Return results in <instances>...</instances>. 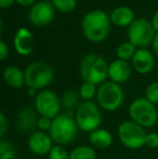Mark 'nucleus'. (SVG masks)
<instances>
[{"mask_svg": "<svg viewBox=\"0 0 158 159\" xmlns=\"http://www.w3.org/2000/svg\"><path fill=\"white\" fill-rule=\"evenodd\" d=\"M89 141L94 148L106 149L113 144V135L106 129H97L89 133Z\"/></svg>", "mask_w": 158, "mask_h": 159, "instance_id": "obj_18", "label": "nucleus"}, {"mask_svg": "<svg viewBox=\"0 0 158 159\" xmlns=\"http://www.w3.org/2000/svg\"><path fill=\"white\" fill-rule=\"evenodd\" d=\"M52 121H53V119H51V118L40 116L38 118V122H37V128H38L40 131L49 132L51 129V126H52Z\"/></svg>", "mask_w": 158, "mask_h": 159, "instance_id": "obj_28", "label": "nucleus"}, {"mask_svg": "<svg viewBox=\"0 0 158 159\" xmlns=\"http://www.w3.org/2000/svg\"><path fill=\"white\" fill-rule=\"evenodd\" d=\"M74 118L79 129L89 133L99 129L102 122L100 107L92 101L82 102L75 111Z\"/></svg>", "mask_w": 158, "mask_h": 159, "instance_id": "obj_5", "label": "nucleus"}, {"mask_svg": "<svg viewBox=\"0 0 158 159\" xmlns=\"http://www.w3.org/2000/svg\"><path fill=\"white\" fill-rule=\"evenodd\" d=\"M52 4L56 10L67 13L75 10L77 6L76 0H52Z\"/></svg>", "mask_w": 158, "mask_h": 159, "instance_id": "obj_25", "label": "nucleus"}, {"mask_svg": "<svg viewBox=\"0 0 158 159\" xmlns=\"http://www.w3.org/2000/svg\"><path fill=\"white\" fill-rule=\"evenodd\" d=\"M14 1H16V0H0V7L2 9L9 8L14 3Z\"/></svg>", "mask_w": 158, "mask_h": 159, "instance_id": "obj_32", "label": "nucleus"}, {"mask_svg": "<svg viewBox=\"0 0 158 159\" xmlns=\"http://www.w3.org/2000/svg\"><path fill=\"white\" fill-rule=\"evenodd\" d=\"M70 159H97L94 147L89 145H79L72 149Z\"/></svg>", "mask_w": 158, "mask_h": 159, "instance_id": "obj_21", "label": "nucleus"}, {"mask_svg": "<svg viewBox=\"0 0 158 159\" xmlns=\"http://www.w3.org/2000/svg\"><path fill=\"white\" fill-rule=\"evenodd\" d=\"M16 154V148L10 141L3 139L0 141V159H15Z\"/></svg>", "mask_w": 158, "mask_h": 159, "instance_id": "obj_23", "label": "nucleus"}, {"mask_svg": "<svg viewBox=\"0 0 158 159\" xmlns=\"http://www.w3.org/2000/svg\"><path fill=\"white\" fill-rule=\"evenodd\" d=\"M54 7L52 2L40 1L32 7L29 11V21L35 26H47L54 19Z\"/></svg>", "mask_w": 158, "mask_h": 159, "instance_id": "obj_11", "label": "nucleus"}, {"mask_svg": "<svg viewBox=\"0 0 158 159\" xmlns=\"http://www.w3.org/2000/svg\"><path fill=\"white\" fill-rule=\"evenodd\" d=\"M49 159H70V154L67 153L63 145H55L48 154Z\"/></svg>", "mask_w": 158, "mask_h": 159, "instance_id": "obj_27", "label": "nucleus"}, {"mask_svg": "<svg viewBox=\"0 0 158 159\" xmlns=\"http://www.w3.org/2000/svg\"><path fill=\"white\" fill-rule=\"evenodd\" d=\"M155 36L156 34L152 22H148L145 19L134 20L128 28L129 41L135 47H140L142 49L153 43Z\"/></svg>", "mask_w": 158, "mask_h": 159, "instance_id": "obj_9", "label": "nucleus"}, {"mask_svg": "<svg viewBox=\"0 0 158 159\" xmlns=\"http://www.w3.org/2000/svg\"><path fill=\"white\" fill-rule=\"evenodd\" d=\"M62 102L60 96L51 90H41L35 98V109L40 116L54 119L60 115Z\"/></svg>", "mask_w": 158, "mask_h": 159, "instance_id": "obj_10", "label": "nucleus"}, {"mask_svg": "<svg viewBox=\"0 0 158 159\" xmlns=\"http://www.w3.org/2000/svg\"><path fill=\"white\" fill-rule=\"evenodd\" d=\"M145 146L150 148H158V133L156 132H150L146 135Z\"/></svg>", "mask_w": 158, "mask_h": 159, "instance_id": "obj_29", "label": "nucleus"}, {"mask_svg": "<svg viewBox=\"0 0 158 159\" xmlns=\"http://www.w3.org/2000/svg\"><path fill=\"white\" fill-rule=\"evenodd\" d=\"M3 79L8 86L12 88H22L25 84V74L17 66H8L3 70Z\"/></svg>", "mask_w": 158, "mask_h": 159, "instance_id": "obj_19", "label": "nucleus"}, {"mask_svg": "<svg viewBox=\"0 0 158 159\" xmlns=\"http://www.w3.org/2000/svg\"><path fill=\"white\" fill-rule=\"evenodd\" d=\"M97 100L99 106L106 111H115L122 105L124 94L119 84L105 81L97 89Z\"/></svg>", "mask_w": 158, "mask_h": 159, "instance_id": "obj_7", "label": "nucleus"}, {"mask_svg": "<svg viewBox=\"0 0 158 159\" xmlns=\"http://www.w3.org/2000/svg\"><path fill=\"white\" fill-rule=\"evenodd\" d=\"M25 84L28 88L35 90H41L50 86L54 78V71L52 67L44 62H35L26 67Z\"/></svg>", "mask_w": 158, "mask_h": 159, "instance_id": "obj_6", "label": "nucleus"}, {"mask_svg": "<svg viewBox=\"0 0 158 159\" xmlns=\"http://www.w3.org/2000/svg\"><path fill=\"white\" fill-rule=\"evenodd\" d=\"M152 25H153V27H154L155 32H158V11H156V12H155V14L153 15Z\"/></svg>", "mask_w": 158, "mask_h": 159, "instance_id": "obj_33", "label": "nucleus"}, {"mask_svg": "<svg viewBox=\"0 0 158 159\" xmlns=\"http://www.w3.org/2000/svg\"><path fill=\"white\" fill-rule=\"evenodd\" d=\"M135 52H137L135 46L133 43H131L130 41H126V42L120 43L116 51L118 59L122 60V61H128V60H130V59L132 60Z\"/></svg>", "mask_w": 158, "mask_h": 159, "instance_id": "obj_22", "label": "nucleus"}, {"mask_svg": "<svg viewBox=\"0 0 158 159\" xmlns=\"http://www.w3.org/2000/svg\"><path fill=\"white\" fill-rule=\"evenodd\" d=\"M118 139L121 144L129 149H139L145 145L147 133L143 128L132 120L121 122L117 130Z\"/></svg>", "mask_w": 158, "mask_h": 159, "instance_id": "obj_8", "label": "nucleus"}, {"mask_svg": "<svg viewBox=\"0 0 158 159\" xmlns=\"http://www.w3.org/2000/svg\"><path fill=\"white\" fill-rule=\"evenodd\" d=\"M131 76V67L127 61L115 60L108 65V77L116 84L126 82Z\"/></svg>", "mask_w": 158, "mask_h": 159, "instance_id": "obj_16", "label": "nucleus"}, {"mask_svg": "<svg viewBox=\"0 0 158 159\" xmlns=\"http://www.w3.org/2000/svg\"><path fill=\"white\" fill-rule=\"evenodd\" d=\"M80 94L78 92H76L75 90H67L64 92V94L62 95L61 102H62V107L65 108L68 111L67 114L73 116V111H76V109L78 108L80 103Z\"/></svg>", "mask_w": 158, "mask_h": 159, "instance_id": "obj_20", "label": "nucleus"}, {"mask_svg": "<svg viewBox=\"0 0 158 159\" xmlns=\"http://www.w3.org/2000/svg\"><path fill=\"white\" fill-rule=\"evenodd\" d=\"M8 54H9L8 46H7L3 40H1V41H0V59L3 61V60H6V57H8Z\"/></svg>", "mask_w": 158, "mask_h": 159, "instance_id": "obj_31", "label": "nucleus"}, {"mask_svg": "<svg viewBox=\"0 0 158 159\" xmlns=\"http://www.w3.org/2000/svg\"><path fill=\"white\" fill-rule=\"evenodd\" d=\"M110 19L114 25L126 27V26H130L134 21V13L129 7L122 6L116 8L111 13Z\"/></svg>", "mask_w": 158, "mask_h": 159, "instance_id": "obj_17", "label": "nucleus"}, {"mask_svg": "<svg viewBox=\"0 0 158 159\" xmlns=\"http://www.w3.org/2000/svg\"><path fill=\"white\" fill-rule=\"evenodd\" d=\"M78 129L74 116L70 114H60L53 119L49 134L57 145H67L75 141Z\"/></svg>", "mask_w": 158, "mask_h": 159, "instance_id": "obj_3", "label": "nucleus"}, {"mask_svg": "<svg viewBox=\"0 0 158 159\" xmlns=\"http://www.w3.org/2000/svg\"><path fill=\"white\" fill-rule=\"evenodd\" d=\"M145 98L154 105L158 104V82H152L145 89Z\"/></svg>", "mask_w": 158, "mask_h": 159, "instance_id": "obj_26", "label": "nucleus"}, {"mask_svg": "<svg viewBox=\"0 0 158 159\" xmlns=\"http://www.w3.org/2000/svg\"><path fill=\"white\" fill-rule=\"evenodd\" d=\"M80 74L84 81L102 84L108 77V65L101 55L90 53L81 60Z\"/></svg>", "mask_w": 158, "mask_h": 159, "instance_id": "obj_2", "label": "nucleus"}, {"mask_svg": "<svg viewBox=\"0 0 158 159\" xmlns=\"http://www.w3.org/2000/svg\"><path fill=\"white\" fill-rule=\"evenodd\" d=\"M97 93V90L95 88V84H91V82H86L81 84L79 89V94L80 98L84 101H91Z\"/></svg>", "mask_w": 158, "mask_h": 159, "instance_id": "obj_24", "label": "nucleus"}, {"mask_svg": "<svg viewBox=\"0 0 158 159\" xmlns=\"http://www.w3.org/2000/svg\"><path fill=\"white\" fill-rule=\"evenodd\" d=\"M131 120L143 128H152L158 121V111L153 103L145 98H138L129 106Z\"/></svg>", "mask_w": 158, "mask_h": 159, "instance_id": "obj_4", "label": "nucleus"}, {"mask_svg": "<svg viewBox=\"0 0 158 159\" xmlns=\"http://www.w3.org/2000/svg\"><path fill=\"white\" fill-rule=\"evenodd\" d=\"M9 128V122L8 119H7L6 115L3 113L0 114V136L3 138V135L6 134L7 130Z\"/></svg>", "mask_w": 158, "mask_h": 159, "instance_id": "obj_30", "label": "nucleus"}, {"mask_svg": "<svg viewBox=\"0 0 158 159\" xmlns=\"http://www.w3.org/2000/svg\"><path fill=\"white\" fill-rule=\"evenodd\" d=\"M53 140L47 132L43 131H34L28 138V148L33 154L37 156H43L50 153L52 149Z\"/></svg>", "mask_w": 158, "mask_h": 159, "instance_id": "obj_12", "label": "nucleus"}, {"mask_svg": "<svg viewBox=\"0 0 158 159\" xmlns=\"http://www.w3.org/2000/svg\"><path fill=\"white\" fill-rule=\"evenodd\" d=\"M111 19L104 11L92 10L84 16L82 33L92 42H102L110 33Z\"/></svg>", "mask_w": 158, "mask_h": 159, "instance_id": "obj_1", "label": "nucleus"}, {"mask_svg": "<svg viewBox=\"0 0 158 159\" xmlns=\"http://www.w3.org/2000/svg\"><path fill=\"white\" fill-rule=\"evenodd\" d=\"M37 111L32 107L25 106L20 109L16 116V127L21 132H34L37 127Z\"/></svg>", "mask_w": 158, "mask_h": 159, "instance_id": "obj_13", "label": "nucleus"}, {"mask_svg": "<svg viewBox=\"0 0 158 159\" xmlns=\"http://www.w3.org/2000/svg\"><path fill=\"white\" fill-rule=\"evenodd\" d=\"M37 90H35V89H32V88H28V91H27V93H28V95L30 96V98H36L37 94L38 93L36 92Z\"/></svg>", "mask_w": 158, "mask_h": 159, "instance_id": "obj_36", "label": "nucleus"}, {"mask_svg": "<svg viewBox=\"0 0 158 159\" xmlns=\"http://www.w3.org/2000/svg\"><path fill=\"white\" fill-rule=\"evenodd\" d=\"M35 1H36V0H16L17 3L21 4V6H23V7L32 6V4L35 3Z\"/></svg>", "mask_w": 158, "mask_h": 159, "instance_id": "obj_34", "label": "nucleus"}, {"mask_svg": "<svg viewBox=\"0 0 158 159\" xmlns=\"http://www.w3.org/2000/svg\"><path fill=\"white\" fill-rule=\"evenodd\" d=\"M153 49H154L155 53L158 55V33L156 34L154 38V41H153Z\"/></svg>", "mask_w": 158, "mask_h": 159, "instance_id": "obj_35", "label": "nucleus"}, {"mask_svg": "<svg viewBox=\"0 0 158 159\" xmlns=\"http://www.w3.org/2000/svg\"><path fill=\"white\" fill-rule=\"evenodd\" d=\"M13 42L15 50L20 55H29L34 50V36L25 27L17 30Z\"/></svg>", "mask_w": 158, "mask_h": 159, "instance_id": "obj_14", "label": "nucleus"}, {"mask_svg": "<svg viewBox=\"0 0 158 159\" xmlns=\"http://www.w3.org/2000/svg\"><path fill=\"white\" fill-rule=\"evenodd\" d=\"M132 67L139 74H147L154 68L155 60L153 54L146 49H139L132 57Z\"/></svg>", "mask_w": 158, "mask_h": 159, "instance_id": "obj_15", "label": "nucleus"}]
</instances>
